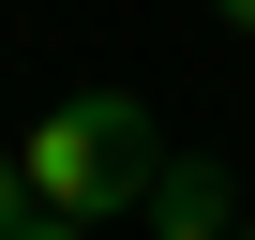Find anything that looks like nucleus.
<instances>
[{"mask_svg":"<svg viewBox=\"0 0 255 240\" xmlns=\"http://www.w3.org/2000/svg\"><path fill=\"white\" fill-rule=\"evenodd\" d=\"M210 15H225V30H255V0H210Z\"/></svg>","mask_w":255,"mask_h":240,"instance_id":"39448f33","label":"nucleus"},{"mask_svg":"<svg viewBox=\"0 0 255 240\" xmlns=\"http://www.w3.org/2000/svg\"><path fill=\"white\" fill-rule=\"evenodd\" d=\"M15 210H30V180H15V150H0V240H15Z\"/></svg>","mask_w":255,"mask_h":240,"instance_id":"20e7f679","label":"nucleus"},{"mask_svg":"<svg viewBox=\"0 0 255 240\" xmlns=\"http://www.w3.org/2000/svg\"><path fill=\"white\" fill-rule=\"evenodd\" d=\"M225 240H255V225H225Z\"/></svg>","mask_w":255,"mask_h":240,"instance_id":"423d86ee","label":"nucleus"},{"mask_svg":"<svg viewBox=\"0 0 255 240\" xmlns=\"http://www.w3.org/2000/svg\"><path fill=\"white\" fill-rule=\"evenodd\" d=\"M15 240H90V225H75V210H15Z\"/></svg>","mask_w":255,"mask_h":240,"instance_id":"7ed1b4c3","label":"nucleus"},{"mask_svg":"<svg viewBox=\"0 0 255 240\" xmlns=\"http://www.w3.org/2000/svg\"><path fill=\"white\" fill-rule=\"evenodd\" d=\"M135 210H150V240H225V225H240V195H225V165H210V150H165Z\"/></svg>","mask_w":255,"mask_h":240,"instance_id":"f03ea898","label":"nucleus"},{"mask_svg":"<svg viewBox=\"0 0 255 240\" xmlns=\"http://www.w3.org/2000/svg\"><path fill=\"white\" fill-rule=\"evenodd\" d=\"M150 165H165V135H150V105H135V90H75V105H45L30 135H15L30 210H75V225L135 210V195H150Z\"/></svg>","mask_w":255,"mask_h":240,"instance_id":"f257e3e1","label":"nucleus"}]
</instances>
